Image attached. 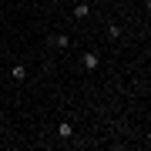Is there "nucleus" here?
<instances>
[{
  "instance_id": "nucleus-5",
  "label": "nucleus",
  "mask_w": 151,
  "mask_h": 151,
  "mask_svg": "<svg viewBox=\"0 0 151 151\" xmlns=\"http://www.w3.org/2000/svg\"><path fill=\"white\" fill-rule=\"evenodd\" d=\"M87 14H91V4H87V0H81V4H74V17H77V20H84Z\"/></svg>"
},
{
  "instance_id": "nucleus-1",
  "label": "nucleus",
  "mask_w": 151,
  "mask_h": 151,
  "mask_svg": "<svg viewBox=\"0 0 151 151\" xmlns=\"http://www.w3.org/2000/svg\"><path fill=\"white\" fill-rule=\"evenodd\" d=\"M81 67H84V70H97V67H101V54H97V50H84Z\"/></svg>"
},
{
  "instance_id": "nucleus-3",
  "label": "nucleus",
  "mask_w": 151,
  "mask_h": 151,
  "mask_svg": "<svg viewBox=\"0 0 151 151\" xmlns=\"http://www.w3.org/2000/svg\"><path fill=\"white\" fill-rule=\"evenodd\" d=\"M10 77H14L17 84H20V81H27V64H20V60H17V64L10 67Z\"/></svg>"
},
{
  "instance_id": "nucleus-6",
  "label": "nucleus",
  "mask_w": 151,
  "mask_h": 151,
  "mask_svg": "<svg viewBox=\"0 0 151 151\" xmlns=\"http://www.w3.org/2000/svg\"><path fill=\"white\" fill-rule=\"evenodd\" d=\"M108 37H111V40H121V37H124L121 24H108Z\"/></svg>"
},
{
  "instance_id": "nucleus-2",
  "label": "nucleus",
  "mask_w": 151,
  "mask_h": 151,
  "mask_svg": "<svg viewBox=\"0 0 151 151\" xmlns=\"http://www.w3.org/2000/svg\"><path fill=\"white\" fill-rule=\"evenodd\" d=\"M57 134L64 138V141H70V138H74V121H67V118H64V121L57 124Z\"/></svg>"
},
{
  "instance_id": "nucleus-4",
  "label": "nucleus",
  "mask_w": 151,
  "mask_h": 151,
  "mask_svg": "<svg viewBox=\"0 0 151 151\" xmlns=\"http://www.w3.org/2000/svg\"><path fill=\"white\" fill-rule=\"evenodd\" d=\"M50 44H54L57 50H67V47H70V37H67V34H54V37H50Z\"/></svg>"
}]
</instances>
